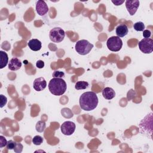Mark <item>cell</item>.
Instances as JSON below:
<instances>
[{
	"label": "cell",
	"instance_id": "6da1fadb",
	"mask_svg": "<svg viewBox=\"0 0 153 153\" xmlns=\"http://www.w3.org/2000/svg\"><path fill=\"white\" fill-rule=\"evenodd\" d=\"M80 108L87 111L94 109L98 105V97L93 91H87L81 94L79 100Z\"/></svg>",
	"mask_w": 153,
	"mask_h": 153
},
{
	"label": "cell",
	"instance_id": "7a4b0ae2",
	"mask_svg": "<svg viewBox=\"0 0 153 153\" xmlns=\"http://www.w3.org/2000/svg\"><path fill=\"white\" fill-rule=\"evenodd\" d=\"M66 88V83L62 78H53L48 84L49 91L51 94L56 96H62L65 93Z\"/></svg>",
	"mask_w": 153,
	"mask_h": 153
},
{
	"label": "cell",
	"instance_id": "3957f363",
	"mask_svg": "<svg viewBox=\"0 0 153 153\" xmlns=\"http://www.w3.org/2000/svg\"><path fill=\"white\" fill-rule=\"evenodd\" d=\"M152 112L147 114L139 124V131L143 135L152 137Z\"/></svg>",
	"mask_w": 153,
	"mask_h": 153
},
{
	"label": "cell",
	"instance_id": "277c9868",
	"mask_svg": "<svg viewBox=\"0 0 153 153\" xmlns=\"http://www.w3.org/2000/svg\"><path fill=\"white\" fill-rule=\"evenodd\" d=\"M93 44L85 39H81L76 42L75 44V50L80 55H86L88 54L93 48Z\"/></svg>",
	"mask_w": 153,
	"mask_h": 153
},
{
	"label": "cell",
	"instance_id": "5b68a950",
	"mask_svg": "<svg viewBox=\"0 0 153 153\" xmlns=\"http://www.w3.org/2000/svg\"><path fill=\"white\" fill-rule=\"evenodd\" d=\"M106 45L109 50L112 51H118L123 47V41L119 37L112 36L108 39Z\"/></svg>",
	"mask_w": 153,
	"mask_h": 153
},
{
	"label": "cell",
	"instance_id": "8992f818",
	"mask_svg": "<svg viewBox=\"0 0 153 153\" xmlns=\"http://www.w3.org/2000/svg\"><path fill=\"white\" fill-rule=\"evenodd\" d=\"M65 36V31L60 27H56L53 28L49 33V37L51 41L56 43L62 42Z\"/></svg>",
	"mask_w": 153,
	"mask_h": 153
},
{
	"label": "cell",
	"instance_id": "52a82bcc",
	"mask_svg": "<svg viewBox=\"0 0 153 153\" xmlns=\"http://www.w3.org/2000/svg\"><path fill=\"white\" fill-rule=\"evenodd\" d=\"M139 50L145 54H150L153 51V40L151 38H143L138 43Z\"/></svg>",
	"mask_w": 153,
	"mask_h": 153
},
{
	"label": "cell",
	"instance_id": "ba28073f",
	"mask_svg": "<svg viewBox=\"0 0 153 153\" xmlns=\"http://www.w3.org/2000/svg\"><path fill=\"white\" fill-rule=\"evenodd\" d=\"M76 126L74 122L67 121L64 122L60 126V130L62 133L65 136L72 135L75 130Z\"/></svg>",
	"mask_w": 153,
	"mask_h": 153
},
{
	"label": "cell",
	"instance_id": "9c48e42d",
	"mask_svg": "<svg viewBox=\"0 0 153 153\" xmlns=\"http://www.w3.org/2000/svg\"><path fill=\"white\" fill-rule=\"evenodd\" d=\"M126 7L130 16H133L137 11L139 6V1H126Z\"/></svg>",
	"mask_w": 153,
	"mask_h": 153
},
{
	"label": "cell",
	"instance_id": "30bf717a",
	"mask_svg": "<svg viewBox=\"0 0 153 153\" xmlns=\"http://www.w3.org/2000/svg\"><path fill=\"white\" fill-rule=\"evenodd\" d=\"M47 87V82L43 77L36 78L33 82V87L37 91H41L44 90Z\"/></svg>",
	"mask_w": 153,
	"mask_h": 153
},
{
	"label": "cell",
	"instance_id": "8fae6325",
	"mask_svg": "<svg viewBox=\"0 0 153 153\" xmlns=\"http://www.w3.org/2000/svg\"><path fill=\"white\" fill-rule=\"evenodd\" d=\"M36 13L41 16H44L48 11V7L44 1H38L36 2Z\"/></svg>",
	"mask_w": 153,
	"mask_h": 153
},
{
	"label": "cell",
	"instance_id": "7c38bea8",
	"mask_svg": "<svg viewBox=\"0 0 153 153\" xmlns=\"http://www.w3.org/2000/svg\"><path fill=\"white\" fill-rule=\"evenodd\" d=\"M22 66L20 60L17 57L12 58L8 62V69L11 71H15L19 69Z\"/></svg>",
	"mask_w": 153,
	"mask_h": 153
},
{
	"label": "cell",
	"instance_id": "4fadbf2b",
	"mask_svg": "<svg viewBox=\"0 0 153 153\" xmlns=\"http://www.w3.org/2000/svg\"><path fill=\"white\" fill-rule=\"evenodd\" d=\"M29 48L34 51H37L41 50L42 47L41 42L37 39H32L27 42Z\"/></svg>",
	"mask_w": 153,
	"mask_h": 153
},
{
	"label": "cell",
	"instance_id": "5bb4252c",
	"mask_svg": "<svg viewBox=\"0 0 153 153\" xmlns=\"http://www.w3.org/2000/svg\"><path fill=\"white\" fill-rule=\"evenodd\" d=\"M128 32V27L125 24H120L117 27L115 30L116 34L118 37L122 38L127 35Z\"/></svg>",
	"mask_w": 153,
	"mask_h": 153
},
{
	"label": "cell",
	"instance_id": "9a60e30c",
	"mask_svg": "<svg viewBox=\"0 0 153 153\" xmlns=\"http://www.w3.org/2000/svg\"><path fill=\"white\" fill-rule=\"evenodd\" d=\"M102 95L105 99L111 100L115 97V92L114 89L111 87H105L102 90Z\"/></svg>",
	"mask_w": 153,
	"mask_h": 153
},
{
	"label": "cell",
	"instance_id": "2e32d148",
	"mask_svg": "<svg viewBox=\"0 0 153 153\" xmlns=\"http://www.w3.org/2000/svg\"><path fill=\"white\" fill-rule=\"evenodd\" d=\"M0 69H2L7 66L8 63V56L6 52L0 51Z\"/></svg>",
	"mask_w": 153,
	"mask_h": 153
},
{
	"label": "cell",
	"instance_id": "e0dca14e",
	"mask_svg": "<svg viewBox=\"0 0 153 153\" xmlns=\"http://www.w3.org/2000/svg\"><path fill=\"white\" fill-rule=\"evenodd\" d=\"M88 83L84 81H79L76 82L75 85V88L76 90H84L88 87Z\"/></svg>",
	"mask_w": 153,
	"mask_h": 153
},
{
	"label": "cell",
	"instance_id": "ac0fdd59",
	"mask_svg": "<svg viewBox=\"0 0 153 153\" xmlns=\"http://www.w3.org/2000/svg\"><path fill=\"white\" fill-rule=\"evenodd\" d=\"M46 127V124L45 123V121H39L36 123L35 128H36V130L39 133H42L43 132Z\"/></svg>",
	"mask_w": 153,
	"mask_h": 153
},
{
	"label": "cell",
	"instance_id": "d6986e66",
	"mask_svg": "<svg viewBox=\"0 0 153 153\" xmlns=\"http://www.w3.org/2000/svg\"><path fill=\"white\" fill-rule=\"evenodd\" d=\"M145 27V25L142 22H137L133 25V28L136 31H143Z\"/></svg>",
	"mask_w": 153,
	"mask_h": 153
},
{
	"label": "cell",
	"instance_id": "ffe728a7",
	"mask_svg": "<svg viewBox=\"0 0 153 153\" xmlns=\"http://www.w3.org/2000/svg\"><path fill=\"white\" fill-rule=\"evenodd\" d=\"M43 142V138L39 135L34 136L32 139V143L35 145H40Z\"/></svg>",
	"mask_w": 153,
	"mask_h": 153
},
{
	"label": "cell",
	"instance_id": "44dd1931",
	"mask_svg": "<svg viewBox=\"0 0 153 153\" xmlns=\"http://www.w3.org/2000/svg\"><path fill=\"white\" fill-rule=\"evenodd\" d=\"M16 145H17V142H16L13 140H10L7 142L6 146L8 149L11 150V149H14L15 148Z\"/></svg>",
	"mask_w": 153,
	"mask_h": 153
},
{
	"label": "cell",
	"instance_id": "7402d4cb",
	"mask_svg": "<svg viewBox=\"0 0 153 153\" xmlns=\"http://www.w3.org/2000/svg\"><path fill=\"white\" fill-rule=\"evenodd\" d=\"M23 148V146L22 145V144L20 142H17V145L13 150L16 153H20L22 152Z\"/></svg>",
	"mask_w": 153,
	"mask_h": 153
},
{
	"label": "cell",
	"instance_id": "603a6c76",
	"mask_svg": "<svg viewBox=\"0 0 153 153\" xmlns=\"http://www.w3.org/2000/svg\"><path fill=\"white\" fill-rule=\"evenodd\" d=\"M0 99H1L0 107L3 108L4 106V105H6V103L7 102V98L5 96H4L3 94H1L0 95Z\"/></svg>",
	"mask_w": 153,
	"mask_h": 153
},
{
	"label": "cell",
	"instance_id": "cb8c5ba5",
	"mask_svg": "<svg viewBox=\"0 0 153 153\" xmlns=\"http://www.w3.org/2000/svg\"><path fill=\"white\" fill-rule=\"evenodd\" d=\"M65 75V74L63 72H61V71H56L53 72V76L54 78H61L62 77L64 76Z\"/></svg>",
	"mask_w": 153,
	"mask_h": 153
},
{
	"label": "cell",
	"instance_id": "d4e9b609",
	"mask_svg": "<svg viewBox=\"0 0 153 153\" xmlns=\"http://www.w3.org/2000/svg\"><path fill=\"white\" fill-rule=\"evenodd\" d=\"M7 142L5 137L3 136H0V148H3L7 145Z\"/></svg>",
	"mask_w": 153,
	"mask_h": 153
},
{
	"label": "cell",
	"instance_id": "484cf974",
	"mask_svg": "<svg viewBox=\"0 0 153 153\" xmlns=\"http://www.w3.org/2000/svg\"><path fill=\"white\" fill-rule=\"evenodd\" d=\"M143 36L145 38H149L151 36V32L149 30H144L143 31Z\"/></svg>",
	"mask_w": 153,
	"mask_h": 153
},
{
	"label": "cell",
	"instance_id": "4316f807",
	"mask_svg": "<svg viewBox=\"0 0 153 153\" xmlns=\"http://www.w3.org/2000/svg\"><path fill=\"white\" fill-rule=\"evenodd\" d=\"M36 66L39 69H41L44 66V62L41 60H39L36 63Z\"/></svg>",
	"mask_w": 153,
	"mask_h": 153
},
{
	"label": "cell",
	"instance_id": "83f0119b",
	"mask_svg": "<svg viewBox=\"0 0 153 153\" xmlns=\"http://www.w3.org/2000/svg\"><path fill=\"white\" fill-rule=\"evenodd\" d=\"M111 2L115 5L118 6V5H121L124 2V1H111Z\"/></svg>",
	"mask_w": 153,
	"mask_h": 153
}]
</instances>
